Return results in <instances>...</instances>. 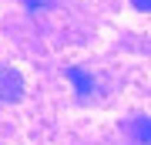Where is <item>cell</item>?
<instances>
[{
    "label": "cell",
    "mask_w": 151,
    "mask_h": 145,
    "mask_svg": "<svg viewBox=\"0 0 151 145\" xmlns=\"http://www.w3.org/2000/svg\"><path fill=\"white\" fill-rule=\"evenodd\" d=\"M24 98V74L17 68H0V101H20Z\"/></svg>",
    "instance_id": "cell-1"
},
{
    "label": "cell",
    "mask_w": 151,
    "mask_h": 145,
    "mask_svg": "<svg viewBox=\"0 0 151 145\" xmlns=\"http://www.w3.org/2000/svg\"><path fill=\"white\" fill-rule=\"evenodd\" d=\"M64 74L70 78V85L77 88V95H81V98H91V91H94V78L87 74V71H81V68H67Z\"/></svg>",
    "instance_id": "cell-2"
},
{
    "label": "cell",
    "mask_w": 151,
    "mask_h": 145,
    "mask_svg": "<svg viewBox=\"0 0 151 145\" xmlns=\"http://www.w3.org/2000/svg\"><path fill=\"white\" fill-rule=\"evenodd\" d=\"M128 135L134 145H148V118H131L128 122Z\"/></svg>",
    "instance_id": "cell-3"
},
{
    "label": "cell",
    "mask_w": 151,
    "mask_h": 145,
    "mask_svg": "<svg viewBox=\"0 0 151 145\" xmlns=\"http://www.w3.org/2000/svg\"><path fill=\"white\" fill-rule=\"evenodd\" d=\"M131 7H134V10H141V14H148V7H151V0H131Z\"/></svg>",
    "instance_id": "cell-4"
},
{
    "label": "cell",
    "mask_w": 151,
    "mask_h": 145,
    "mask_svg": "<svg viewBox=\"0 0 151 145\" xmlns=\"http://www.w3.org/2000/svg\"><path fill=\"white\" fill-rule=\"evenodd\" d=\"M27 7H50V0H27Z\"/></svg>",
    "instance_id": "cell-5"
}]
</instances>
